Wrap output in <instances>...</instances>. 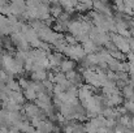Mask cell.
<instances>
[{
    "label": "cell",
    "mask_w": 134,
    "mask_h": 133,
    "mask_svg": "<svg viewBox=\"0 0 134 133\" xmlns=\"http://www.w3.org/2000/svg\"><path fill=\"white\" fill-rule=\"evenodd\" d=\"M109 41L115 44V47H116L117 51H120V52H122V54H125V55L130 52L129 41H128L126 38H124V37H121V35H119V34H112V33H111V34H109Z\"/></svg>",
    "instance_id": "obj_1"
},
{
    "label": "cell",
    "mask_w": 134,
    "mask_h": 133,
    "mask_svg": "<svg viewBox=\"0 0 134 133\" xmlns=\"http://www.w3.org/2000/svg\"><path fill=\"white\" fill-rule=\"evenodd\" d=\"M63 52L66 56H69L72 60H83L86 57V54H85L82 46H78V44H76V46H68L66 44V47L63 50Z\"/></svg>",
    "instance_id": "obj_2"
},
{
    "label": "cell",
    "mask_w": 134,
    "mask_h": 133,
    "mask_svg": "<svg viewBox=\"0 0 134 133\" xmlns=\"http://www.w3.org/2000/svg\"><path fill=\"white\" fill-rule=\"evenodd\" d=\"M77 97L80 98L81 102H86L89 100L90 98L92 97V88L90 85H85V86H81L77 91Z\"/></svg>",
    "instance_id": "obj_3"
},
{
    "label": "cell",
    "mask_w": 134,
    "mask_h": 133,
    "mask_svg": "<svg viewBox=\"0 0 134 133\" xmlns=\"http://www.w3.org/2000/svg\"><path fill=\"white\" fill-rule=\"evenodd\" d=\"M9 9L12 14H22L26 10V4L24 1H13L12 4H9Z\"/></svg>",
    "instance_id": "obj_4"
},
{
    "label": "cell",
    "mask_w": 134,
    "mask_h": 133,
    "mask_svg": "<svg viewBox=\"0 0 134 133\" xmlns=\"http://www.w3.org/2000/svg\"><path fill=\"white\" fill-rule=\"evenodd\" d=\"M82 48H83V51H85V54H86V55L96 54V51H98V46L94 43L90 38L86 41V42H83V43H82Z\"/></svg>",
    "instance_id": "obj_5"
},
{
    "label": "cell",
    "mask_w": 134,
    "mask_h": 133,
    "mask_svg": "<svg viewBox=\"0 0 134 133\" xmlns=\"http://www.w3.org/2000/svg\"><path fill=\"white\" fill-rule=\"evenodd\" d=\"M60 69L61 72H70V71H74V61L73 60H63V63L60 64Z\"/></svg>",
    "instance_id": "obj_6"
},
{
    "label": "cell",
    "mask_w": 134,
    "mask_h": 133,
    "mask_svg": "<svg viewBox=\"0 0 134 133\" xmlns=\"http://www.w3.org/2000/svg\"><path fill=\"white\" fill-rule=\"evenodd\" d=\"M121 95H124L125 98H126V100H132L134 97V88L129 84V85H126L125 88L122 89V94Z\"/></svg>",
    "instance_id": "obj_7"
},
{
    "label": "cell",
    "mask_w": 134,
    "mask_h": 133,
    "mask_svg": "<svg viewBox=\"0 0 134 133\" xmlns=\"http://www.w3.org/2000/svg\"><path fill=\"white\" fill-rule=\"evenodd\" d=\"M31 77L35 81H44L46 78H47V73H46V71H43V69H39V71H35L31 75Z\"/></svg>",
    "instance_id": "obj_8"
},
{
    "label": "cell",
    "mask_w": 134,
    "mask_h": 133,
    "mask_svg": "<svg viewBox=\"0 0 134 133\" xmlns=\"http://www.w3.org/2000/svg\"><path fill=\"white\" fill-rule=\"evenodd\" d=\"M109 55L113 57V59H116V60H119V61H125L126 60V55L125 54H122V52H120V51H113V52H109Z\"/></svg>",
    "instance_id": "obj_9"
},
{
    "label": "cell",
    "mask_w": 134,
    "mask_h": 133,
    "mask_svg": "<svg viewBox=\"0 0 134 133\" xmlns=\"http://www.w3.org/2000/svg\"><path fill=\"white\" fill-rule=\"evenodd\" d=\"M25 98H27L29 100H34V99H37L38 98V95H37V93L33 90V89H27V90H25Z\"/></svg>",
    "instance_id": "obj_10"
},
{
    "label": "cell",
    "mask_w": 134,
    "mask_h": 133,
    "mask_svg": "<svg viewBox=\"0 0 134 133\" xmlns=\"http://www.w3.org/2000/svg\"><path fill=\"white\" fill-rule=\"evenodd\" d=\"M124 103V108L128 111V112H132L133 114V111H134V102H132V100H124L122 102Z\"/></svg>",
    "instance_id": "obj_11"
},
{
    "label": "cell",
    "mask_w": 134,
    "mask_h": 133,
    "mask_svg": "<svg viewBox=\"0 0 134 133\" xmlns=\"http://www.w3.org/2000/svg\"><path fill=\"white\" fill-rule=\"evenodd\" d=\"M129 68H130V64H129L128 61H122V63H121V71H120V72L128 73V72H129Z\"/></svg>",
    "instance_id": "obj_12"
},
{
    "label": "cell",
    "mask_w": 134,
    "mask_h": 133,
    "mask_svg": "<svg viewBox=\"0 0 134 133\" xmlns=\"http://www.w3.org/2000/svg\"><path fill=\"white\" fill-rule=\"evenodd\" d=\"M129 48H130V52H134V38H129Z\"/></svg>",
    "instance_id": "obj_13"
},
{
    "label": "cell",
    "mask_w": 134,
    "mask_h": 133,
    "mask_svg": "<svg viewBox=\"0 0 134 133\" xmlns=\"http://www.w3.org/2000/svg\"><path fill=\"white\" fill-rule=\"evenodd\" d=\"M128 128H130V129H134V116H133V118L130 116V121H129V125H128Z\"/></svg>",
    "instance_id": "obj_14"
}]
</instances>
